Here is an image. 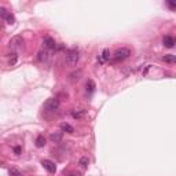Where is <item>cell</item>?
I'll return each mask as SVG.
<instances>
[{
	"label": "cell",
	"mask_w": 176,
	"mask_h": 176,
	"mask_svg": "<svg viewBox=\"0 0 176 176\" xmlns=\"http://www.w3.org/2000/svg\"><path fill=\"white\" fill-rule=\"evenodd\" d=\"M22 47H23V39L21 36H14L10 40V48H13V50H21Z\"/></svg>",
	"instance_id": "cell-5"
},
{
	"label": "cell",
	"mask_w": 176,
	"mask_h": 176,
	"mask_svg": "<svg viewBox=\"0 0 176 176\" xmlns=\"http://www.w3.org/2000/svg\"><path fill=\"white\" fill-rule=\"evenodd\" d=\"M163 61L167 62V63H176V57H175V55L168 54V55H164V57H163Z\"/></svg>",
	"instance_id": "cell-13"
},
{
	"label": "cell",
	"mask_w": 176,
	"mask_h": 176,
	"mask_svg": "<svg viewBox=\"0 0 176 176\" xmlns=\"http://www.w3.org/2000/svg\"><path fill=\"white\" fill-rule=\"evenodd\" d=\"M61 129L63 131V132H68V133H73L74 132V128L68 123H62L61 124Z\"/></svg>",
	"instance_id": "cell-12"
},
{
	"label": "cell",
	"mask_w": 176,
	"mask_h": 176,
	"mask_svg": "<svg viewBox=\"0 0 176 176\" xmlns=\"http://www.w3.org/2000/svg\"><path fill=\"white\" fill-rule=\"evenodd\" d=\"M62 138H63V133L61 132V131H58V132H53L50 135V140L53 143H59L62 140Z\"/></svg>",
	"instance_id": "cell-9"
},
{
	"label": "cell",
	"mask_w": 176,
	"mask_h": 176,
	"mask_svg": "<svg viewBox=\"0 0 176 176\" xmlns=\"http://www.w3.org/2000/svg\"><path fill=\"white\" fill-rule=\"evenodd\" d=\"M85 87H87V92H88V94H92V92L95 91V83L92 80H88Z\"/></svg>",
	"instance_id": "cell-15"
},
{
	"label": "cell",
	"mask_w": 176,
	"mask_h": 176,
	"mask_svg": "<svg viewBox=\"0 0 176 176\" xmlns=\"http://www.w3.org/2000/svg\"><path fill=\"white\" fill-rule=\"evenodd\" d=\"M36 146L37 147H44L46 146V138L43 135H39L36 138Z\"/></svg>",
	"instance_id": "cell-14"
},
{
	"label": "cell",
	"mask_w": 176,
	"mask_h": 176,
	"mask_svg": "<svg viewBox=\"0 0 176 176\" xmlns=\"http://www.w3.org/2000/svg\"><path fill=\"white\" fill-rule=\"evenodd\" d=\"M167 4H168V6H169V7H171V8H172V10H176V2H168V3H167Z\"/></svg>",
	"instance_id": "cell-21"
},
{
	"label": "cell",
	"mask_w": 176,
	"mask_h": 176,
	"mask_svg": "<svg viewBox=\"0 0 176 176\" xmlns=\"http://www.w3.org/2000/svg\"><path fill=\"white\" fill-rule=\"evenodd\" d=\"M80 59V54H78L77 48H70V50L66 51V55H65V62L69 65V66H74L76 63Z\"/></svg>",
	"instance_id": "cell-1"
},
{
	"label": "cell",
	"mask_w": 176,
	"mask_h": 176,
	"mask_svg": "<svg viewBox=\"0 0 176 176\" xmlns=\"http://www.w3.org/2000/svg\"><path fill=\"white\" fill-rule=\"evenodd\" d=\"M10 175H13V176H21L22 173H19L17 169H11V171H10Z\"/></svg>",
	"instance_id": "cell-20"
},
{
	"label": "cell",
	"mask_w": 176,
	"mask_h": 176,
	"mask_svg": "<svg viewBox=\"0 0 176 176\" xmlns=\"http://www.w3.org/2000/svg\"><path fill=\"white\" fill-rule=\"evenodd\" d=\"M131 55V51L128 48L123 47V48H118V50L114 51V54H113L112 57V62H121V61H125L127 58H129Z\"/></svg>",
	"instance_id": "cell-2"
},
{
	"label": "cell",
	"mask_w": 176,
	"mask_h": 176,
	"mask_svg": "<svg viewBox=\"0 0 176 176\" xmlns=\"http://www.w3.org/2000/svg\"><path fill=\"white\" fill-rule=\"evenodd\" d=\"M14 150H15V153H17V154H19V153H21V147H15Z\"/></svg>",
	"instance_id": "cell-23"
},
{
	"label": "cell",
	"mask_w": 176,
	"mask_h": 176,
	"mask_svg": "<svg viewBox=\"0 0 176 176\" xmlns=\"http://www.w3.org/2000/svg\"><path fill=\"white\" fill-rule=\"evenodd\" d=\"M8 55H10V63L14 65L17 62V53H15V51H13V53L8 54Z\"/></svg>",
	"instance_id": "cell-18"
},
{
	"label": "cell",
	"mask_w": 176,
	"mask_h": 176,
	"mask_svg": "<svg viewBox=\"0 0 176 176\" xmlns=\"http://www.w3.org/2000/svg\"><path fill=\"white\" fill-rule=\"evenodd\" d=\"M21 176H23V175H21Z\"/></svg>",
	"instance_id": "cell-24"
},
{
	"label": "cell",
	"mask_w": 176,
	"mask_h": 176,
	"mask_svg": "<svg viewBox=\"0 0 176 176\" xmlns=\"http://www.w3.org/2000/svg\"><path fill=\"white\" fill-rule=\"evenodd\" d=\"M81 76H83V72L78 69V70H74V72H72L70 74H69V81L70 83H76V81H78L81 78Z\"/></svg>",
	"instance_id": "cell-8"
},
{
	"label": "cell",
	"mask_w": 176,
	"mask_h": 176,
	"mask_svg": "<svg viewBox=\"0 0 176 176\" xmlns=\"http://www.w3.org/2000/svg\"><path fill=\"white\" fill-rule=\"evenodd\" d=\"M43 44H44V47L48 48V50H55V47H57V43H55V40L53 39V37H44V40H43Z\"/></svg>",
	"instance_id": "cell-7"
},
{
	"label": "cell",
	"mask_w": 176,
	"mask_h": 176,
	"mask_svg": "<svg viewBox=\"0 0 176 176\" xmlns=\"http://www.w3.org/2000/svg\"><path fill=\"white\" fill-rule=\"evenodd\" d=\"M88 164H89L88 157H81V158H80V161H78V165H80L81 168H87V167H88Z\"/></svg>",
	"instance_id": "cell-17"
},
{
	"label": "cell",
	"mask_w": 176,
	"mask_h": 176,
	"mask_svg": "<svg viewBox=\"0 0 176 176\" xmlns=\"http://www.w3.org/2000/svg\"><path fill=\"white\" fill-rule=\"evenodd\" d=\"M72 116H73V118H81V117H84L85 116V110H73L72 112Z\"/></svg>",
	"instance_id": "cell-16"
},
{
	"label": "cell",
	"mask_w": 176,
	"mask_h": 176,
	"mask_svg": "<svg viewBox=\"0 0 176 176\" xmlns=\"http://www.w3.org/2000/svg\"><path fill=\"white\" fill-rule=\"evenodd\" d=\"M58 109H59V101H58V98H50L44 103V110H46V112L54 113V112H57Z\"/></svg>",
	"instance_id": "cell-3"
},
{
	"label": "cell",
	"mask_w": 176,
	"mask_h": 176,
	"mask_svg": "<svg viewBox=\"0 0 176 176\" xmlns=\"http://www.w3.org/2000/svg\"><path fill=\"white\" fill-rule=\"evenodd\" d=\"M47 58V53L46 51H40L39 53V61H44Z\"/></svg>",
	"instance_id": "cell-19"
},
{
	"label": "cell",
	"mask_w": 176,
	"mask_h": 176,
	"mask_svg": "<svg viewBox=\"0 0 176 176\" xmlns=\"http://www.w3.org/2000/svg\"><path fill=\"white\" fill-rule=\"evenodd\" d=\"M0 15H2L3 21H6V22L8 23V25H13V23L15 22V18H14V15H13L11 13L7 11L4 7H2V8H0Z\"/></svg>",
	"instance_id": "cell-4"
},
{
	"label": "cell",
	"mask_w": 176,
	"mask_h": 176,
	"mask_svg": "<svg viewBox=\"0 0 176 176\" xmlns=\"http://www.w3.org/2000/svg\"><path fill=\"white\" fill-rule=\"evenodd\" d=\"M163 43H164V46L165 47H173L175 46V39L172 36H165L164 39H163Z\"/></svg>",
	"instance_id": "cell-11"
},
{
	"label": "cell",
	"mask_w": 176,
	"mask_h": 176,
	"mask_svg": "<svg viewBox=\"0 0 176 176\" xmlns=\"http://www.w3.org/2000/svg\"><path fill=\"white\" fill-rule=\"evenodd\" d=\"M41 165H43L44 169H47L50 173H55V172H57V165L51 160H43L41 161Z\"/></svg>",
	"instance_id": "cell-6"
},
{
	"label": "cell",
	"mask_w": 176,
	"mask_h": 176,
	"mask_svg": "<svg viewBox=\"0 0 176 176\" xmlns=\"http://www.w3.org/2000/svg\"><path fill=\"white\" fill-rule=\"evenodd\" d=\"M66 176H81L78 172H74V171H72V172H69V173H66Z\"/></svg>",
	"instance_id": "cell-22"
},
{
	"label": "cell",
	"mask_w": 176,
	"mask_h": 176,
	"mask_svg": "<svg viewBox=\"0 0 176 176\" xmlns=\"http://www.w3.org/2000/svg\"><path fill=\"white\" fill-rule=\"evenodd\" d=\"M108 61H110V51L106 48V50H103L101 57H99V62H101V63H106Z\"/></svg>",
	"instance_id": "cell-10"
}]
</instances>
